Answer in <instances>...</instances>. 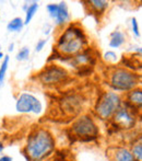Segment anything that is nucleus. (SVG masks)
Listing matches in <instances>:
<instances>
[{
	"mask_svg": "<svg viewBox=\"0 0 142 161\" xmlns=\"http://www.w3.org/2000/svg\"><path fill=\"white\" fill-rule=\"evenodd\" d=\"M110 161H136L134 155L127 148H115L112 153Z\"/></svg>",
	"mask_w": 142,
	"mask_h": 161,
	"instance_id": "9",
	"label": "nucleus"
},
{
	"mask_svg": "<svg viewBox=\"0 0 142 161\" xmlns=\"http://www.w3.org/2000/svg\"><path fill=\"white\" fill-rule=\"evenodd\" d=\"M125 42V36L121 32L119 31H115L110 34V42H109V46L117 48V47L121 46Z\"/></svg>",
	"mask_w": 142,
	"mask_h": 161,
	"instance_id": "11",
	"label": "nucleus"
},
{
	"mask_svg": "<svg viewBox=\"0 0 142 161\" xmlns=\"http://www.w3.org/2000/svg\"><path fill=\"white\" fill-rule=\"evenodd\" d=\"M131 24H132V30H134V33L136 34L137 36H139L140 35V33H139V26H138V22H137L136 18H132Z\"/></svg>",
	"mask_w": 142,
	"mask_h": 161,
	"instance_id": "20",
	"label": "nucleus"
},
{
	"mask_svg": "<svg viewBox=\"0 0 142 161\" xmlns=\"http://www.w3.org/2000/svg\"><path fill=\"white\" fill-rule=\"evenodd\" d=\"M68 78V72L61 67L50 66L39 74V79L44 85H58Z\"/></svg>",
	"mask_w": 142,
	"mask_h": 161,
	"instance_id": "6",
	"label": "nucleus"
},
{
	"mask_svg": "<svg viewBox=\"0 0 142 161\" xmlns=\"http://www.w3.org/2000/svg\"><path fill=\"white\" fill-rule=\"evenodd\" d=\"M47 10H48L50 17L56 19L58 14V10H59V4H55V3L48 4V6H47Z\"/></svg>",
	"mask_w": 142,
	"mask_h": 161,
	"instance_id": "19",
	"label": "nucleus"
},
{
	"mask_svg": "<svg viewBox=\"0 0 142 161\" xmlns=\"http://www.w3.org/2000/svg\"><path fill=\"white\" fill-rule=\"evenodd\" d=\"M53 161H66V160H62V159H58V160H53Z\"/></svg>",
	"mask_w": 142,
	"mask_h": 161,
	"instance_id": "27",
	"label": "nucleus"
},
{
	"mask_svg": "<svg viewBox=\"0 0 142 161\" xmlns=\"http://www.w3.org/2000/svg\"><path fill=\"white\" fill-rule=\"evenodd\" d=\"M120 108V99L114 92H106L98 99L95 105V112L102 119H108L116 114Z\"/></svg>",
	"mask_w": 142,
	"mask_h": 161,
	"instance_id": "4",
	"label": "nucleus"
},
{
	"mask_svg": "<svg viewBox=\"0 0 142 161\" xmlns=\"http://www.w3.org/2000/svg\"><path fill=\"white\" fill-rule=\"evenodd\" d=\"M55 139L45 128H36L29 135L24 147V156L28 161H44L53 153Z\"/></svg>",
	"mask_w": 142,
	"mask_h": 161,
	"instance_id": "1",
	"label": "nucleus"
},
{
	"mask_svg": "<svg viewBox=\"0 0 142 161\" xmlns=\"http://www.w3.org/2000/svg\"><path fill=\"white\" fill-rule=\"evenodd\" d=\"M2 57L4 58V56H3V53H2V52H1V49H0V59H1Z\"/></svg>",
	"mask_w": 142,
	"mask_h": 161,
	"instance_id": "25",
	"label": "nucleus"
},
{
	"mask_svg": "<svg viewBox=\"0 0 142 161\" xmlns=\"http://www.w3.org/2000/svg\"><path fill=\"white\" fill-rule=\"evenodd\" d=\"M12 47H13V44H12V45H10V47H9V51H12V49H13Z\"/></svg>",
	"mask_w": 142,
	"mask_h": 161,
	"instance_id": "26",
	"label": "nucleus"
},
{
	"mask_svg": "<svg viewBox=\"0 0 142 161\" xmlns=\"http://www.w3.org/2000/svg\"><path fill=\"white\" fill-rule=\"evenodd\" d=\"M87 44V36L82 29L76 26L68 28L57 42V52L60 55L73 56L79 54Z\"/></svg>",
	"mask_w": 142,
	"mask_h": 161,
	"instance_id": "2",
	"label": "nucleus"
},
{
	"mask_svg": "<svg viewBox=\"0 0 142 161\" xmlns=\"http://www.w3.org/2000/svg\"><path fill=\"white\" fill-rule=\"evenodd\" d=\"M55 20L58 25H61V24L66 23L69 20V12H68V8H67L66 2H60L59 3V10H58L57 18H56Z\"/></svg>",
	"mask_w": 142,
	"mask_h": 161,
	"instance_id": "10",
	"label": "nucleus"
},
{
	"mask_svg": "<svg viewBox=\"0 0 142 161\" xmlns=\"http://www.w3.org/2000/svg\"><path fill=\"white\" fill-rule=\"evenodd\" d=\"M8 64H9V56H4L3 62H2L1 67H0V85L3 82L4 76H6V72H7V68H8Z\"/></svg>",
	"mask_w": 142,
	"mask_h": 161,
	"instance_id": "17",
	"label": "nucleus"
},
{
	"mask_svg": "<svg viewBox=\"0 0 142 161\" xmlns=\"http://www.w3.org/2000/svg\"><path fill=\"white\" fill-rule=\"evenodd\" d=\"M114 122L119 128L128 129L134 125V117L127 108H119L114 115Z\"/></svg>",
	"mask_w": 142,
	"mask_h": 161,
	"instance_id": "8",
	"label": "nucleus"
},
{
	"mask_svg": "<svg viewBox=\"0 0 142 161\" xmlns=\"http://www.w3.org/2000/svg\"><path fill=\"white\" fill-rule=\"evenodd\" d=\"M0 161H12V158L9 156H2V157H0Z\"/></svg>",
	"mask_w": 142,
	"mask_h": 161,
	"instance_id": "23",
	"label": "nucleus"
},
{
	"mask_svg": "<svg viewBox=\"0 0 142 161\" xmlns=\"http://www.w3.org/2000/svg\"><path fill=\"white\" fill-rule=\"evenodd\" d=\"M89 4L91 7V9L95 13H103L105 11V9L108 7L107 1H103V0H91L89 1Z\"/></svg>",
	"mask_w": 142,
	"mask_h": 161,
	"instance_id": "13",
	"label": "nucleus"
},
{
	"mask_svg": "<svg viewBox=\"0 0 142 161\" xmlns=\"http://www.w3.org/2000/svg\"><path fill=\"white\" fill-rule=\"evenodd\" d=\"M29 55H30V49L28 47H23L19 51L17 55V59L18 60H25L29 58Z\"/></svg>",
	"mask_w": 142,
	"mask_h": 161,
	"instance_id": "18",
	"label": "nucleus"
},
{
	"mask_svg": "<svg viewBox=\"0 0 142 161\" xmlns=\"http://www.w3.org/2000/svg\"><path fill=\"white\" fill-rule=\"evenodd\" d=\"M105 59L106 60H112V62H115L116 60V55H115L114 53H112V52H107L106 54H105Z\"/></svg>",
	"mask_w": 142,
	"mask_h": 161,
	"instance_id": "21",
	"label": "nucleus"
},
{
	"mask_svg": "<svg viewBox=\"0 0 142 161\" xmlns=\"http://www.w3.org/2000/svg\"><path fill=\"white\" fill-rule=\"evenodd\" d=\"M128 101L132 104V106L142 108V90H134L128 96Z\"/></svg>",
	"mask_w": 142,
	"mask_h": 161,
	"instance_id": "12",
	"label": "nucleus"
},
{
	"mask_svg": "<svg viewBox=\"0 0 142 161\" xmlns=\"http://www.w3.org/2000/svg\"><path fill=\"white\" fill-rule=\"evenodd\" d=\"M2 150H3V144H2V142H0V153H1Z\"/></svg>",
	"mask_w": 142,
	"mask_h": 161,
	"instance_id": "24",
	"label": "nucleus"
},
{
	"mask_svg": "<svg viewBox=\"0 0 142 161\" xmlns=\"http://www.w3.org/2000/svg\"><path fill=\"white\" fill-rule=\"evenodd\" d=\"M15 108L20 113H35L38 114L42 111V103L30 93H22L18 97Z\"/></svg>",
	"mask_w": 142,
	"mask_h": 161,
	"instance_id": "7",
	"label": "nucleus"
},
{
	"mask_svg": "<svg viewBox=\"0 0 142 161\" xmlns=\"http://www.w3.org/2000/svg\"><path fill=\"white\" fill-rule=\"evenodd\" d=\"M132 155L136 161H142V137L132 147Z\"/></svg>",
	"mask_w": 142,
	"mask_h": 161,
	"instance_id": "15",
	"label": "nucleus"
},
{
	"mask_svg": "<svg viewBox=\"0 0 142 161\" xmlns=\"http://www.w3.org/2000/svg\"><path fill=\"white\" fill-rule=\"evenodd\" d=\"M137 76L123 68L116 69L110 74V85L116 90H130L137 85Z\"/></svg>",
	"mask_w": 142,
	"mask_h": 161,
	"instance_id": "5",
	"label": "nucleus"
},
{
	"mask_svg": "<svg viewBox=\"0 0 142 161\" xmlns=\"http://www.w3.org/2000/svg\"><path fill=\"white\" fill-rule=\"evenodd\" d=\"M38 9V4L36 2H33L31 6H29V8L26 9V14H25V20H24V24H29L31 22V20L33 19L34 14L36 13Z\"/></svg>",
	"mask_w": 142,
	"mask_h": 161,
	"instance_id": "16",
	"label": "nucleus"
},
{
	"mask_svg": "<svg viewBox=\"0 0 142 161\" xmlns=\"http://www.w3.org/2000/svg\"><path fill=\"white\" fill-rule=\"evenodd\" d=\"M72 135L81 142H91L97 138L98 129L89 115H82L72 123Z\"/></svg>",
	"mask_w": 142,
	"mask_h": 161,
	"instance_id": "3",
	"label": "nucleus"
},
{
	"mask_svg": "<svg viewBox=\"0 0 142 161\" xmlns=\"http://www.w3.org/2000/svg\"><path fill=\"white\" fill-rule=\"evenodd\" d=\"M24 25V21L21 18H14L12 19L7 25V29L9 31H12V32H18V31H21L22 28Z\"/></svg>",
	"mask_w": 142,
	"mask_h": 161,
	"instance_id": "14",
	"label": "nucleus"
},
{
	"mask_svg": "<svg viewBox=\"0 0 142 161\" xmlns=\"http://www.w3.org/2000/svg\"><path fill=\"white\" fill-rule=\"evenodd\" d=\"M46 44V40H42L39 41V42L37 43V45H36V52H40L43 49V47H44V45Z\"/></svg>",
	"mask_w": 142,
	"mask_h": 161,
	"instance_id": "22",
	"label": "nucleus"
}]
</instances>
